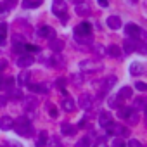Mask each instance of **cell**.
I'll return each instance as SVG.
<instances>
[{
  "instance_id": "cell-41",
  "label": "cell",
  "mask_w": 147,
  "mask_h": 147,
  "mask_svg": "<svg viewBox=\"0 0 147 147\" xmlns=\"http://www.w3.org/2000/svg\"><path fill=\"white\" fill-rule=\"evenodd\" d=\"M73 83H75L76 87L82 85V83H83V76H82V75H75V76H73Z\"/></svg>"
},
{
  "instance_id": "cell-34",
  "label": "cell",
  "mask_w": 147,
  "mask_h": 147,
  "mask_svg": "<svg viewBox=\"0 0 147 147\" xmlns=\"http://www.w3.org/2000/svg\"><path fill=\"white\" fill-rule=\"evenodd\" d=\"M144 104H145L144 97H135L133 99V109H140V107H144Z\"/></svg>"
},
{
  "instance_id": "cell-31",
  "label": "cell",
  "mask_w": 147,
  "mask_h": 147,
  "mask_svg": "<svg viewBox=\"0 0 147 147\" xmlns=\"http://www.w3.org/2000/svg\"><path fill=\"white\" fill-rule=\"evenodd\" d=\"M121 99H130L131 95H133V90L130 88V87H123L121 90H119V94H118Z\"/></svg>"
},
{
  "instance_id": "cell-54",
  "label": "cell",
  "mask_w": 147,
  "mask_h": 147,
  "mask_svg": "<svg viewBox=\"0 0 147 147\" xmlns=\"http://www.w3.org/2000/svg\"><path fill=\"white\" fill-rule=\"evenodd\" d=\"M12 147H18V145H12Z\"/></svg>"
},
{
  "instance_id": "cell-50",
  "label": "cell",
  "mask_w": 147,
  "mask_h": 147,
  "mask_svg": "<svg viewBox=\"0 0 147 147\" xmlns=\"http://www.w3.org/2000/svg\"><path fill=\"white\" fill-rule=\"evenodd\" d=\"M7 104V97H0V106H5Z\"/></svg>"
},
{
  "instance_id": "cell-3",
  "label": "cell",
  "mask_w": 147,
  "mask_h": 147,
  "mask_svg": "<svg viewBox=\"0 0 147 147\" xmlns=\"http://www.w3.org/2000/svg\"><path fill=\"white\" fill-rule=\"evenodd\" d=\"M107 131L111 135H116V137H128L130 135V130L126 126H123V125H118V123H111L107 126Z\"/></svg>"
},
{
  "instance_id": "cell-24",
  "label": "cell",
  "mask_w": 147,
  "mask_h": 147,
  "mask_svg": "<svg viewBox=\"0 0 147 147\" xmlns=\"http://www.w3.org/2000/svg\"><path fill=\"white\" fill-rule=\"evenodd\" d=\"M106 54H107L109 57L118 59V57L121 55V50H119V47H118V45H109V47H107V50H106Z\"/></svg>"
},
{
  "instance_id": "cell-45",
  "label": "cell",
  "mask_w": 147,
  "mask_h": 147,
  "mask_svg": "<svg viewBox=\"0 0 147 147\" xmlns=\"http://www.w3.org/2000/svg\"><path fill=\"white\" fill-rule=\"evenodd\" d=\"M113 147H126V145H125V142H123L121 138H114V142H113Z\"/></svg>"
},
{
  "instance_id": "cell-12",
  "label": "cell",
  "mask_w": 147,
  "mask_h": 147,
  "mask_svg": "<svg viewBox=\"0 0 147 147\" xmlns=\"http://www.w3.org/2000/svg\"><path fill=\"white\" fill-rule=\"evenodd\" d=\"M38 36L54 40V38H55V30H54V28H50V26H42V28L38 30Z\"/></svg>"
},
{
  "instance_id": "cell-39",
  "label": "cell",
  "mask_w": 147,
  "mask_h": 147,
  "mask_svg": "<svg viewBox=\"0 0 147 147\" xmlns=\"http://www.w3.org/2000/svg\"><path fill=\"white\" fill-rule=\"evenodd\" d=\"M118 109H119V116L125 119V118L128 116V113H130V109H131V107H118Z\"/></svg>"
},
{
  "instance_id": "cell-29",
  "label": "cell",
  "mask_w": 147,
  "mask_h": 147,
  "mask_svg": "<svg viewBox=\"0 0 147 147\" xmlns=\"http://www.w3.org/2000/svg\"><path fill=\"white\" fill-rule=\"evenodd\" d=\"M47 138H49L47 131H40L38 133V138H36V147H45L47 145Z\"/></svg>"
},
{
  "instance_id": "cell-35",
  "label": "cell",
  "mask_w": 147,
  "mask_h": 147,
  "mask_svg": "<svg viewBox=\"0 0 147 147\" xmlns=\"http://www.w3.org/2000/svg\"><path fill=\"white\" fill-rule=\"evenodd\" d=\"M28 88H30L31 92L42 94V83H28Z\"/></svg>"
},
{
  "instance_id": "cell-52",
  "label": "cell",
  "mask_w": 147,
  "mask_h": 147,
  "mask_svg": "<svg viewBox=\"0 0 147 147\" xmlns=\"http://www.w3.org/2000/svg\"><path fill=\"white\" fill-rule=\"evenodd\" d=\"M131 2H133V4H137V2H138V0H131Z\"/></svg>"
},
{
  "instance_id": "cell-27",
  "label": "cell",
  "mask_w": 147,
  "mask_h": 147,
  "mask_svg": "<svg viewBox=\"0 0 147 147\" xmlns=\"http://www.w3.org/2000/svg\"><path fill=\"white\" fill-rule=\"evenodd\" d=\"M45 147H62V142H61V138H59V137L52 135V137H49V138H47V145H45Z\"/></svg>"
},
{
  "instance_id": "cell-21",
  "label": "cell",
  "mask_w": 147,
  "mask_h": 147,
  "mask_svg": "<svg viewBox=\"0 0 147 147\" xmlns=\"http://www.w3.org/2000/svg\"><path fill=\"white\" fill-rule=\"evenodd\" d=\"M61 131H62L64 135H75V133H76V126L71 125V123H62V125H61Z\"/></svg>"
},
{
  "instance_id": "cell-46",
  "label": "cell",
  "mask_w": 147,
  "mask_h": 147,
  "mask_svg": "<svg viewBox=\"0 0 147 147\" xmlns=\"http://www.w3.org/2000/svg\"><path fill=\"white\" fill-rule=\"evenodd\" d=\"M24 49H26L28 52H38V50H40L36 45H30V43H28V45H24Z\"/></svg>"
},
{
  "instance_id": "cell-17",
  "label": "cell",
  "mask_w": 147,
  "mask_h": 147,
  "mask_svg": "<svg viewBox=\"0 0 147 147\" xmlns=\"http://www.w3.org/2000/svg\"><path fill=\"white\" fill-rule=\"evenodd\" d=\"M62 109L66 111V113H73V111H75L76 109V102L75 100H73L71 97H64V100H62Z\"/></svg>"
},
{
  "instance_id": "cell-55",
  "label": "cell",
  "mask_w": 147,
  "mask_h": 147,
  "mask_svg": "<svg viewBox=\"0 0 147 147\" xmlns=\"http://www.w3.org/2000/svg\"><path fill=\"white\" fill-rule=\"evenodd\" d=\"M0 80H2V78H0Z\"/></svg>"
},
{
  "instance_id": "cell-53",
  "label": "cell",
  "mask_w": 147,
  "mask_h": 147,
  "mask_svg": "<svg viewBox=\"0 0 147 147\" xmlns=\"http://www.w3.org/2000/svg\"><path fill=\"white\" fill-rule=\"evenodd\" d=\"M0 147H5V145H0Z\"/></svg>"
},
{
  "instance_id": "cell-1",
  "label": "cell",
  "mask_w": 147,
  "mask_h": 147,
  "mask_svg": "<svg viewBox=\"0 0 147 147\" xmlns=\"http://www.w3.org/2000/svg\"><path fill=\"white\" fill-rule=\"evenodd\" d=\"M12 128L21 137H31L33 135V125H31V121L28 118H18V119H14Z\"/></svg>"
},
{
  "instance_id": "cell-43",
  "label": "cell",
  "mask_w": 147,
  "mask_h": 147,
  "mask_svg": "<svg viewBox=\"0 0 147 147\" xmlns=\"http://www.w3.org/2000/svg\"><path fill=\"white\" fill-rule=\"evenodd\" d=\"M128 147H144V145H142V142H138V140L131 138V140L128 142Z\"/></svg>"
},
{
  "instance_id": "cell-37",
  "label": "cell",
  "mask_w": 147,
  "mask_h": 147,
  "mask_svg": "<svg viewBox=\"0 0 147 147\" xmlns=\"http://www.w3.org/2000/svg\"><path fill=\"white\" fill-rule=\"evenodd\" d=\"M11 94H9V97L11 99H14V100H18V99H23V94L19 92V90H9Z\"/></svg>"
},
{
  "instance_id": "cell-23",
  "label": "cell",
  "mask_w": 147,
  "mask_h": 147,
  "mask_svg": "<svg viewBox=\"0 0 147 147\" xmlns=\"http://www.w3.org/2000/svg\"><path fill=\"white\" fill-rule=\"evenodd\" d=\"M50 50H54V52L64 50V42H62V40H57V38L50 40Z\"/></svg>"
},
{
  "instance_id": "cell-15",
  "label": "cell",
  "mask_w": 147,
  "mask_h": 147,
  "mask_svg": "<svg viewBox=\"0 0 147 147\" xmlns=\"http://www.w3.org/2000/svg\"><path fill=\"white\" fill-rule=\"evenodd\" d=\"M135 45H137V38H131V36L125 38V42H123V50H125V54H131V52L135 50Z\"/></svg>"
},
{
  "instance_id": "cell-8",
  "label": "cell",
  "mask_w": 147,
  "mask_h": 147,
  "mask_svg": "<svg viewBox=\"0 0 147 147\" xmlns=\"http://www.w3.org/2000/svg\"><path fill=\"white\" fill-rule=\"evenodd\" d=\"M111 123H114V121H113V114H111L109 111H102V113L99 114V125H100L102 128H107Z\"/></svg>"
},
{
  "instance_id": "cell-25",
  "label": "cell",
  "mask_w": 147,
  "mask_h": 147,
  "mask_svg": "<svg viewBox=\"0 0 147 147\" xmlns=\"http://www.w3.org/2000/svg\"><path fill=\"white\" fill-rule=\"evenodd\" d=\"M125 119H128V123H131V125H137V123H138V119H140V114L131 107V109H130V113H128V116H126Z\"/></svg>"
},
{
  "instance_id": "cell-26",
  "label": "cell",
  "mask_w": 147,
  "mask_h": 147,
  "mask_svg": "<svg viewBox=\"0 0 147 147\" xmlns=\"http://www.w3.org/2000/svg\"><path fill=\"white\" fill-rule=\"evenodd\" d=\"M42 4H43V0H23V7L24 9H36Z\"/></svg>"
},
{
  "instance_id": "cell-7",
  "label": "cell",
  "mask_w": 147,
  "mask_h": 147,
  "mask_svg": "<svg viewBox=\"0 0 147 147\" xmlns=\"http://www.w3.org/2000/svg\"><path fill=\"white\" fill-rule=\"evenodd\" d=\"M92 102H94V99H92L90 94H82V95L78 97V106H80L82 109H90V107H92Z\"/></svg>"
},
{
  "instance_id": "cell-19",
  "label": "cell",
  "mask_w": 147,
  "mask_h": 147,
  "mask_svg": "<svg viewBox=\"0 0 147 147\" xmlns=\"http://www.w3.org/2000/svg\"><path fill=\"white\" fill-rule=\"evenodd\" d=\"M14 83H16V80L14 78H2L0 80V90H4V92H9V90H12V87H14Z\"/></svg>"
},
{
  "instance_id": "cell-6",
  "label": "cell",
  "mask_w": 147,
  "mask_h": 147,
  "mask_svg": "<svg viewBox=\"0 0 147 147\" xmlns=\"http://www.w3.org/2000/svg\"><path fill=\"white\" fill-rule=\"evenodd\" d=\"M23 106H24V109H26V111H30V114L33 116V113L36 111L38 100H36L35 97H24V99H23Z\"/></svg>"
},
{
  "instance_id": "cell-40",
  "label": "cell",
  "mask_w": 147,
  "mask_h": 147,
  "mask_svg": "<svg viewBox=\"0 0 147 147\" xmlns=\"http://www.w3.org/2000/svg\"><path fill=\"white\" fill-rule=\"evenodd\" d=\"M94 147H107V142H106V137H100L97 142H95V145Z\"/></svg>"
},
{
  "instance_id": "cell-20",
  "label": "cell",
  "mask_w": 147,
  "mask_h": 147,
  "mask_svg": "<svg viewBox=\"0 0 147 147\" xmlns=\"http://www.w3.org/2000/svg\"><path fill=\"white\" fill-rule=\"evenodd\" d=\"M12 123H14V119H12L11 116H4V118H0V130H4V131L11 130V128H12Z\"/></svg>"
},
{
  "instance_id": "cell-9",
  "label": "cell",
  "mask_w": 147,
  "mask_h": 147,
  "mask_svg": "<svg viewBox=\"0 0 147 147\" xmlns=\"http://www.w3.org/2000/svg\"><path fill=\"white\" fill-rule=\"evenodd\" d=\"M66 2L64 0H54V4H52V12L55 14V16H62V14H66Z\"/></svg>"
},
{
  "instance_id": "cell-47",
  "label": "cell",
  "mask_w": 147,
  "mask_h": 147,
  "mask_svg": "<svg viewBox=\"0 0 147 147\" xmlns=\"http://www.w3.org/2000/svg\"><path fill=\"white\" fill-rule=\"evenodd\" d=\"M14 49H16V52H23L24 50V45L23 43H14Z\"/></svg>"
},
{
  "instance_id": "cell-32",
  "label": "cell",
  "mask_w": 147,
  "mask_h": 147,
  "mask_svg": "<svg viewBox=\"0 0 147 147\" xmlns=\"http://www.w3.org/2000/svg\"><path fill=\"white\" fill-rule=\"evenodd\" d=\"M121 100H123V99H121L119 95L111 97V99H109V106H111V107H114V109H118V107H121Z\"/></svg>"
},
{
  "instance_id": "cell-22",
  "label": "cell",
  "mask_w": 147,
  "mask_h": 147,
  "mask_svg": "<svg viewBox=\"0 0 147 147\" xmlns=\"http://www.w3.org/2000/svg\"><path fill=\"white\" fill-rule=\"evenodd\" d=\"M30 78H31L30 71L23 69V71L19 73V76H18V82H19V85H28V83H30Z\"/></svg>"
},
{
  "instance_id": "cell-2",
  "label": "cell",
  "mask_w": 147,
  "mask_h": 147,
  "mask_svg": "<svg viewBox=\"0 0 147 147\" xmlns=\"http://www.w3.org/2000/svg\"><path fill=\"white\" fill-rule=\"evenodd\" d=\"M80 69L88 71V73H99V71H102V64L97 61H92V59H85L80 62Z\"/></svg>"
},
{
  "instance_id": "cell-51",
  "label": "cell",
  "mask_w": 147,
  "mask_h": 147,
  "mask_svg": "<svg viewBox=\"0 0 147 147\" xmlns=\"http://www.w3.org/2000/svg\"><path fill=\"white\" fill-rule=\"evenodd\" d=\"M5 11H7V9H5V5H4V4H0V14H4Z\"/></svg>"
},
{
  "instance_id": "cell-4",
  "label": "cell",
  "mask_w": 147,
  "mask_h": 147,
  "mask_svg": "<svg viewBox=\"0 0 147 147\" xmlns=\"http://www.w3.org/2000/svg\"><path fill=\"white\" fill-rule=\"evenodd\" d=\"M125 33H126V36H131V38H138V36L144 35V31L140 30V26H137V24H133V23L125 26Z\"/></svg>"
},
{
  "instance_id": "cell-14",
  "label": "cell",
  "mask_w": 147,
  "mask_h": 147,
  "mask_svg": "<svg viewBox=\"0 0 147 147\" xmlns=\"http://www.w3.org/2000/svg\"><path fill=\"white\" fill-rule=\"evenodd\" d=\"M90 33H92V26L88 23H80L75 28V36H78V35H90Z\"/></svg>"
},
{
  "instance_id": "cell-38",
  "label": "cell",
  "mask_w": 147,
  "mask_h": 147,
  "mask_svg": "<svg viewBox=\"0 0 147 147\" xmlns=\"http://www.w3.org/2000/svg\"><path fill=\"white\" fill-rule=\"evenodd\" d=\"M55 87H57L59 90L66 88V78H57V82H55Z\"/></svg>"
},
{
  "instance_id": "cell-13",
  "label": "cell",
  "mask_w": 147,
  "mask_h": 147,
  "mask_svg": "<svg viewBox=\"0 0 147 147\" xmlns=\"http://www.w3.org/2000/svg\"><path fill=\"white\" fill-rule=\"evenodd\" d=\"M106 24H107V28H111V30H119V28H121V18H119V16H109V18L106 19Z\"/></svg>"
},
{
  "instance_id": "cell-49",
  "label": "cell",
  "mask_w": 147,
  "mask_h": 147,
  "mask_svg": "<svg viewBox=\"0 0 147 147\" xmlns=\"http://www.w3.org/2000/svg\"><path fill=\"white\" fill-rule=\"evenodd\" d=\"M7 67V61L5 59H0V71H4Z\"/></svg>"
},
{
  "instance_id": "cell-10",
  "label": "cell",
  "mask_w": 147,
  "mask_h": 147,
  "mask_svg": "<svg viewBox=\"0 0 147 147\" xmlns=\"http://www.w3.org/2000/svg\"><path fill=\"white\" fill-rule=\"evenodd\" d=\"M31 64H35V59H33V55H30V54H23V55L18 59V66L23 67V69L30 67Z\"/></svg>"
},
{
  "instance_id": "cell-42",
  "label": "cell",
  "mask_w": 147,
  "mask_h": 147,
  "mask_svg": "<svg viewBox=\"0 0 147 147\" xmlns=\"http://www.w3.org/2000/svg\"><path fill=\"white\" fill-rule=\"evenodd\" d=\"M135 88H137V90H140V92H145V90H147V85H145V83H142V82H137V83H135Z\"/></svg>"
},
{
  "instance_id": "cell-33",
  "label": "cell",
  "mask_w": 147,
  "mask_h": 147,
  "mask_svg": "<svg viewBox=\"0 0 147 147\" xmlns=\"http://www.w3.org/2000/svg\"><path fill=\"white\" fill-rule=\"evenodd\" d=\"M92 49H94V54H95V55H99V57L106 54V49H104L102 45H99V43H94V45H92Z\"/></svg>"
},
{
  "instance_id": "cell-28",
  "label": "cell",
  "mask_w": 147,
  "mask_h": 147,
  "mask_svg": "<svg viewBox=\"0 0 147 147\" xmlns=\"http://www.w3.org/2000/svg\"><path fill=\"white\" fill-rule=\"evenodd\" d=\"M75 147H92V138H90V135L82 137V138L76 142V145H75Z\"/></svg>"
},
{
  "instance_id": "cell-44",
  "label": "cell",
  "mask_w": 147,
  "mask_h": 147,
  "mask_svg": "<svg viewBox=\"0 0 147 147\" xmlns=\"http://www.w3.org/2000/svg\"><path fill=\"white\" fill-rule=\"evenodd\" d=\"M49 114H50L52 118H55V116H57V109L54 107V104H49Z\"/></svg>"
},
{
  "instance_id": "cell-11",
  "label": "cell",
  "mask_w": 147,
  "mask_h": 147,
  "mask_svg": "<svg viewBox=\"0 0 147 147\" xmlns=\"http://www.w3.org/2000/svg\"><path fill=\"white\" fill-rule=\"evenodd\" d=\"M49 66H54V67H62L64 66V57L61 55V52H54L49 59Z\"/></svg>"
},
{
  "instance_id": "cell-48",
  "label": "cell",
  "mask_w": 147,
  "mask_h": 147,
  "mask_svg": "<svg viewBox=\"0 0 147 147\" xmlns=\"http://www.w3.org/2000/svg\"><path fill=\"white\" fill-rule=\"evenodd\" d=\"M97 4H99L100 7H107V5H109V0H97Z\"/></svg>"
},
{
  "instance_id": "cell-30",
  "label": "cell",
  "mask_w": 147,
  "mask_h": 147,
  "mask_svg": "<svg viewBox=\"0 0 147 147\" xmlns=\"http://www.w3.org/2000/svg\"><path fill=\"white\" fill-rule=\"evenodd\" d=\"M75 40H76L80 45H88V43L92 42V36H90V35H78V36H75Z\"/></svg>"
},
{
  "instance_id": "cell-16",
  "label": "cell",
  "mask_w": 147,
  "mask_h": 147,
  "mask_svg": "<svg viewBox=\"0 0 147 147\" xmlns=\"http://www.w3.org/2000/svg\"><path fill=\"white\" fill-rule=\"evenodd\" d=\"M116 82H118V78H116L114 75L107 76V78H106V80L102 82V92H106V94H107V92H109V90H111V88H113V87L116 85Z\"/></svg>"
},
{
  "instance_id": "cell-5",
  "label": "cell",
  "mask_w": 147,
  "mask_h": 147,
  "mask_svg": "<svg viewBox=\"0 0 147 147\" xmlns=\"http://www.w3.org/2000/svg\"><path fill=\"white\" fill-rule=\"evenodd\" d=\"M130 73H131L133 76H140V75H144V73H145V64L140 62V61L131 62V64H130Z\"/></svg>"
},
{
  "instance_id": "cell-36",
  "label": "cell",
  "mask_w": 147,
  "mask_h": 147,
  "mask_svg": "<svg viewBox=\"0 0 147 147\" xmlns=\"http://www.w3.org/2000/svg\"><path fill=\"white\" fill-rule=\"evenodd\" d=\"M18 2H19V0H4V5H5L7 11H11V9H14L18 5Z\"/></svg>"
},
{
  "instance_id": "cell-18",
  "label": "cell",
  "mask_w": 147,
  "mask_h": 147,
  "mask_svg": "<svg viewBox=\"0 0 147 147\" xmlns=\"http://www.w3.org/2000/svg\"><path fill=\"white\" fill-rule=\"evenodd\" d=\"M75 11H76V14L82 16V18H87V16L92 14V9H90L87 4H83V2H82V4H76V9H75Z\"/></svg>"
}]
</instances>
